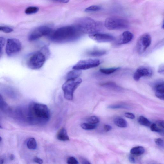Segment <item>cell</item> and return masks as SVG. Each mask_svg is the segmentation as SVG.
<instances>
[{"label": "cell", "instance_id": "d4e9b609", "mask_svg": "<svg viewBox=\"0 0 164 164\" xmlns=\"http://www.w3.org/2000/svg\"><path fill=\"white\" fill-rule=\"evenodd\" d=\"M101 7L98 5H93L86 8L85 12H92L98 11L101 10Z\"/></svg>", "mask_w": 164, "mask_h": 164}, {"label": "cell", "instance_id": "8992f818", "mask_svg": "<svg viewBox=\"0 0 164 164\" xmlns=\"http://www.w3.org/2000/svg\"><path fill=\"white\" fill-rule=\"evenodd\" d=\"M46 60L45 54L41 51H37L29 58L27 61V66L32 70H38L44 65Z\"/></svg>", "mask_w": 164, "mask_h": 164}, {"label": "cell", "instance_id": "44dd1931", "mask_svg": "<svg viewBox=\"0 0 164 164\" xmlns=\"http://www.w3.org/2000/svg\"><path fill=\"white\" fill-rule=\"evenodd\" d=\"M138 122L142 125L149 126L151 125V122L149 120L143 116H140L138 118Z\"/></svg>", "mask_w": 164, "mask_h": 164}, {"label": "cell", "instance_id": "f6af8a7d", "mask_svg": "<svg viewBox=\"0 0 164 164\" xmlns=\"http://www.w3.org/2000/svg\"><path fill=\"white\" fill-rule=\"evenodd\" d=\"M2 140V138L1 137H0V142H1Z\"/></svg>", "mask_w": 164, "mask_h": 164}, {"label": "cell", "instance_id": "ab89813d", "mask_svg": "<svg viewBox=\"0 0 164 164\" xmlns=\"http://www.w3.org/2000/svg\"><path fill=\"white\" fill-rule=\"evenodd\" d=\"M52 1L63 3H69V0H52Z\"/></svg>", "mask_w": 164, "mask_h": 164}, {"label": "cell", "instance_id": "e575fe53", "mask_svg": "<svg viewBox=\"0 0 164 164\" xmlns=\"http://www.w3.org/2000/svg\"><path fill=\"white\" fill-rule=\"evenodd\" d=\"M125 115L126 117L131 119H134L135 117L134 114L129 112L125 113Z\"/></svg>", "mask_w": 164, "mask_h": 164}, {"label": "cell", "instance_id": "8d00e7d4", "mask_svg": "<svg viewBox=\"0 0 164 164\" xmlns=\"http://www.w3.org/2000/svg\"><path fill=\"white\" fill-rule=\"evenodd\" d=\"M34 161L39 164H42L43 162V160L38 157H35L33 159Z\"/></svg>", "mask_w": 164, "mask_h": 164}, {"label": "cell", "instance_id": "b9f144b4", "mask_svg": "<svg viewBox=\"0 0 164 164\" xmlns=\"http://www.w3.org/2000/svg\"><path fill=\"white\" fill-rule=\"evenodd\" d=\"M82 161L83 164H90L88 160L86 159H82Z\"/></svg>", "mask_w": 164, "mask_h": 164}, {"label": "cell", "instance_id": "8fae6325", "mask_svg": "<svg viewBox=\"0 0 164 164\" xmlns=\"http://www.w3.org/2000/svg\"><path fill=\"white\" fill-rule=\"evenodd\" d=\"M89 38L98 42H112L114 39V37L108 34L95 33L90 34Z\"/></svg>", "mask_w": 164, "mask_h": 164}, {"label": "cell", "instance_id": "ba28073f", "mask_svg": "<svg viewBox=\"0 0 164 164\" xmlns=\"http://www.w3.org/2000/svg\"><path fill=\"white\" fill-rule=\"evenodd\" d=\"M101 63L97 59L81 60L79 61L73 67V69L80 70H86L98 66Z\"/></svg>", "mask_w": 164, "mask_h": 164}, {"label": "cell", "instance_id": "603a6c76", "mask_svg": "<svg viewBox=\"0 0 164 164\" xmlns=\"http://www.w3.org/2000/svg\"><path fill=\"white\" fill-rule=\"evenodd\" d=\"M82 128L86 130H91L96 128V125H93L88 123H84L82 124Z\"/></svg>", "mask_w": 164, "mask_h": 164}, {"label": "cell", "instance_id": "6da1fadb", "mask_svg": "<svg viewBox=\"0 0 164 164\" xmlns=\"http://www.w3.org/2000/svg\"><path fill=\"white\" fill-rule=\"evenodd\" d=\"M82 33L76 25L67 26L52 31L48 36L52 42L64 43L75 41L81 36Z\"/></svg>", "mask_w": 164, "mask_h": 164}, {"label": "cell", "instance_id": "d6a6232c", "mask_svg": "<svg viewBox=\"0 0 164 164\" xmlns=\"http://www.w3.org/2000/svg\"><path fill=\"white\" fill-rule=\"evenodd\" d=\"M67 163L69 164H78L79 163L77 160L73 157L69 158L67 160Z\"/></svg>", "mask_w": 164, "mask_h": 164}, {"label": "cell", "instance_id": "83f0119b", "mask_svg": "<svg viewBox=\"0 0 164 164\" xmlns=\"http://www.w3.org/2000/svg\"><path fill=\"white\" fill-rule=\"evenodd\" d=\"M150 129L151 131L163 134L164 129H161L158 126L156 123H153L150 126Z\"/></svg>", "mask_w": 164, "mask_h": 164}, {"label": "cell", "instance_id": "2e32d148", "mask_svg": "<svg viewBox=\"0 0 164 164\" xmlns=\"http://www.w3.org/2000/svg\"><path fill=\"white\" fill-rule=\"evenodd\" d=\"M73 69L67 73L66 77V80L78 78L81 75V70Z\"/></svg>", "mask_w": 164, "mask_h": 164}, {"label": "cell", "instance_id": "74e56055", "mask_svg": "<svg viewBox=\"0 0 164 164\" xmlns=\"http://www.w3.org/2000/svg\"><path fill=\"white\" fill-rule=\"evenodd\" d=\"M104 128L105 131L108 132L110 131L112 129V127L109 125H104Z\"/></svg>", "mask_w": 164, "mask_h": 164}, {"label": "cell", "instance_id": "ee69618b", "mask_svg": "<svg viewBox=\"0 0 164 164\" xmlns=\"http://www.w3.org/2000/svg\"><path fill=\"white\" fill-rule=\"evenodd\" d=\"M4 162V160L3 159H2L0 160V163L3 164Z\"/></svg>", "mask_w": 164, "mask_h": 164}, {"label": "cell", "instance_id": "f35d334b", "mask_svg": "<svg viewBox=\"0 0 164 164\" xmlns=\"http://www.w3.org/2000/svg\"><path fill=\"white\" fill-rule=\"evenodd\" d=\"M158 72L161 75H164V65L162 64L159 68Z\"/></svg>", "mask_w": 164, "mask_h": 164}, {"label": "cell", "instance_id": "52a82bcc", "mask_svg": "<svg viewBox=\"0 0 164 164\" xmlns=\"http://www.w3.org/2000/svg\"><path fill=\"white\" fill-rule=\"evenodd\" d=\"M22 46L19 40L15 38L9 39L7 40L6 48V52L9 57L13 56L19 52Z\"/></svg>", "mask_w": 164, "mask_h": 164}, {"label": "cell", "instance_id": "4dcf8cb0", "mask_svg": "<svg viewBox=\"0 0 164 164\" xmlns=\"http://www.w3.org/2000/svg\"><path fill=\"white\" fill-rule=\"evenodd\" d=\"M108 108H110V109H118V108H128L124 105L117 104L110 105L108 107Z\"/></svg>", "mask_w": 164, "mask_h": 164}, {"label": "cell", "instance_id": "5b68a950", "mask_svg": "<svg viewBox=\"0 0 164 164\" xmlns=\"http://www.w3.org/2000/svg\"><path fill=\"white\" fill-rule=\"evenodd\" d=\"M104 25L108 30H119L126 28L128 26L129 23L127 20L123 17L112 16L107 18Z\"/></svg>", "mask_w": 164, "mask_h": 164}, {"label": "cell", "instance_id": "ffe728a7", "mask_svg": "<svg viewBox=\"0 0 164 164\" xmlns=\"http://www.w3.org/2000/svg\"><path fill=\"white\" fill-rule=\"evenodd\" d=\"M27 146L29 149L35 150L37 147V144L35 138H32L29 139L27 143Z\"/></svg>", "mask_w": 164, "mask_h": 164}, {"label": "cell", "instance_id": "3957f363", "mask_svg": "<svg viewBox=\"0 0 164 164\" xmlns=\"http://www.w3.org/2000/svg\"><path fill=\"white\" fill-rule=\"evenodd\" d=\"M76 25L82 33L89 35L98 33L102 28L101 24L89 17L81 18Z\"/></svg>", "mask_w": 164, "mask_h": 164}, {"label": "cell", "instance_id": "30bf717a", "mask_svg": "<svg viewBox=\"0 0 164 164\" xmlns=\"http://www.w3.org/2000/svg\"><path fill=\"white\" fill-rule=\"evenodd\" d=\"M151 43V38L149 34L145 33L139 38L137 43V49L139 54H141L147 50Z\"/></svg>", "mask_w": 164, "mask_h": 164}, {"label": "cell", "instance_id": "5bb4252c", "mask_svg": "<svg viewBox=\"0 0 164 164\" xmlns=\"http://www.w3.org/2000/svg\"><path fill=\"white\" fill-rule=\"evenodd\" d=\"M133 38L132 33L128 31L125 32L120 37L117 43L119 44H124L130 42Z\"/></svg>", "mask_w": 164, "mask_h": 164}, {"label": "cell", "instance_id": "836d02e7", "mask_svg": "<svg viewBox=\"0 0 164 164\" xmlns=\"http://www.w3.org/2000/svg\"><path fill=\"white\" fill-rule=\"evenodd\" d=\"M5 43V39L2 37H0V56L2 54V48L4 47Z\"/></svg>", "mask_w": 164, "mask_h": 164}, {"label": "cell", "instance_id": "484cf974", "mask_svg": "<svg viewBox=\"0 0 164 164\" xmlns=\"http://www.w3.org/2000/svg\"><path fill=\"white\" fill-rule=\"evenodd\" d=\"M39 8L35 7H30L27 8L25 10L27 14H32L37 13L39 10Z\"/></svg>", "mask_w": 164, "mask_h": 164}, {"label": "cell", "instance_id": "ac0fdd59", "mask_svg": "<svg viewBox=\"0 0 164 164\" xmlns=\"http://www.w3.org/2000/svg\"><path fill=\"white\" fill-rule=\"evenodd\" d=\"M106 51L105 50L94 49V50L88 52V54L91 56L98 57L102 56V55L106 54Z\"/></svg>", "mask_w": 164, "mask_h": 164}, {"label": "cell", "instance_id": "4fadbf2b", "mask_svg": "<svg viewBox=\"0 0 164 164\" xmlns=\"http://www.w3.org/2000/svg\"><path fill=\"white\" fill-rule=\"evenodd\" d=\"M156 96L161 100L164 99V85L163 80H159L154 84Z\"/></svg>", "mask_w": 164, "mask_h": 164}, {"label": "cell", "instance_id": "7bdbcfd3", "mask_svg": "<svg viewBox=\"0 0 164 164\" xmlns=\"http://www.w3.org/2000/svg\"><path fill=\"white\" fill-rule=\"evenodd\" d=\"M10 159L11 160H13L15 158V156L13 154H11L10 156Z\"/></svg>", "mask_w": 164, "mask_h": 164}, {"label": "cell", "instance_id": "7c38bea8", "mask_svg": "<svg viewBox=\"0 0 164 164\" xmlns=\"http://www.w3.org/2000/svg\"><path fill=\"white\" fill-rule=\"evenodd\" d=\"M152 70L150 68L145 66H141L138 68L135 73L134 78L136 81H138L142 77H150L152 76Z\"/></svg>", "mask_w": 164, "mask_h": 164}, {"label": "cell", "instance_id": "277c9868", "mask_svg": "<svg viewBox=\"0 0 164 164\" xmlns=\"http://www.w3.org/2000/svg\"><path fill=\"white\" fill-rule=\"evenodd\" d=\"M82 81V79L80 77L66 80L62 86L64 97L66 100H73L74 92L81 84Z\"/></svg>", "mask_w": 164, "mask_h": 164}, {"label": "cell", "instance_id": "f546056e", "mask_svg": "<svg viewBox=\"0 0 164 164\" xmlns=\"http://www.w3.org/2000/svg\"><path fill=\"white\" fill-rule=\"evenodd\" d=\"M0 31L8 33L13 32V29L8 27L0 26Z\"/></svg>", "mask_w": 164, "mask_h": 164}, {"label": "cell", "instance_id": "9c48e42d", "mask_svg": "<svg viewBox=\"0 0 164 164\" xmlns=\"http://www.w3.org/2000/svg\"><path fill=\"white\" fill-rule=\"evenodd\" d=\"M52 29L47 26L39 27L34 30L28 36L29 41H36L43 36H48L52 32Z\"/></svg>", "mask_w": 164, "mask_h": 164}, {"label": "cell", "instance_id": "cb8c5ba5", "mask_svg": "<svg viewBox=\"0 0 164 164\" xmlns=\"http://www.w3.org/2000/svg\"><path fill=\"white\" fill-rule=\"evenodd\" d=\"M101 85L104 87L110 88L115 90H119L120 88L116 83L113 82H107L102 84Z\"/></svg>", "mask_w": 164, "mask_h": 164}, {"label": "cell", "instance_id": "d590c367", "mask_svg": "<svg viewBox=\"0 0 164 164\" xmlns=\"http://www.w3.org/2000/svg\"><path fill=\"white\" fill-rule=\"evenodd\" d=\"M156 124L160 128L164 129V121L163 120H158L156 122Z\"/></svg>", "mask_w": 164, "mask_h": 164}, {"label": "cell", "instance_id": "7402d4cb", "mask_svg": "<svg viewBox=\"0 0 164 164\" xmlns=\"http://www.w3.org/2000/svg\"><path fill=\"white\" fill-rule=\"evenodd\" d=\"M120 69L119 67H114L109 68V69H100V72L106 75H110L116 72Z\"/></svg>", "mask_w": 164, "mask_h": 164}, {"label": "cell", "instance_id": "9a60e30c", "mask_svg": "<svg viewBox=\"0 0 164 164\" xmlns=\"http://www.w3.org/2000/svg\"><path fill=\"white\" fill-rule=\"evenodd\" d=\"M57 138L59 140L62 141H66L70 140L66 130L64 128L61 129L58 132Z\"/></svg>", "mask_w": 164, "mask_h": 164}, {"label": "cell", "instance_id": "f1b7e54d", "mask_svg": "<svg viewBox=\"0 0 164 164\" xmlns=\"http://www.w3.org/2000/svg\"><path fill=\"white\" fill-rule=\"evenodd\" d=\"M7 104L4 101L0 93V108L4 110L7 108Z\"/></svg>", "mask_w": 164, "mask_h": 164}, {"label": "cell", "instance_id": "d6986e66", "mask_svg": "<svg viewBox=\"0 0 164 164\" xmlns=\"http://www.w3.org/2000/svg\"><path fill=\"white\" fill-rule=\"evenodd\" d=\"M145 151L143 147L142 146H138L132 148L130 151V153L134 155L140 156L144 154Z\"/></svg>", "mask_w": 164, "mask_h": 164}, {"label": "cell", "instance_id": "4316f807", "mask_svg": "<svg viewBox=\"0 0 164 164\" xmlns=\"http://www.w3.org/2000/svg\"><path fill=\"white\" fill-rule=\"evenodd\" d=\"M87 123L93 125H96L100 122V120L97 117L93 116L89 117L86 120Z\"/></svg>", "mask_w": 164, "mask_h": 164}, {"label": "cell", "instance_id": "e0dca14e", "mask_svg": "<svg viewBox=\"0 0 164 164\" xmlns=\"http://www.w3.org/2000/svg\"><path fill=\"white\" fill-rule=\"evenodd\" d=\"M114 122L115 124L120 128H125L127 127L128 125L127 122L126 120L122 117L116 118L114 119Z\"/></svg>", "mask_w": 164, "mask_h": 164}, {"label": "cell", "instance_id": "60d3db41", "mask_svg": "<svg viewBox=\"0 0 164 164\" xmlns=\"http://www.w3.org/2000/svg\"><path fill=\"white\" fill-rule=\"evenodd\" d=\"M129 161L132 163H135L136 162L135 160L134 156L130 155L129 157Z\"/></svg>", "mask_w": 164, "mask_h": 164}, {"label": "cell", "instance_id": "7a4b0ae2", "mask_svg": "<svg viewBox=\"0 0 164 164\" xmlns=\"http://www.w3.org/2000/svg\"><path fill=\"white\" fill-rule=\"evenodd\" d=\"M50 118V111L46 105L35 103L30 104L28 119L30 123L35 125L44 124Z\"/></svg>", "mask_w": 164, "mask_h": 164}, {"label": "cell", "instance_id": "bcb514c9", "mask_svg": "<svg viewBox=\"0 0 164 164\" xmlns=\"http://www.w3.org/2000/svg\"><path fill=\"white\" fill-rule=\"evenodd\" d=\"M2 127L1 125H0V129H2Z\"/></svg>", "mask_w": 164, "mask_h": 164}, {"label": "cell", "instance_id": "1f68e13d", "mask_svg": "<svg viewBox=\"0 0 164 164\" xmlns=\"http://www.w3.org/2000/svg\"><path fill=\"white\" fill-rule=\"evenodd\" d=\"M154 141L158 146L161 147L163 148L164 142L162 139L161 138H156L155 139Z\"/></svg>", "mask_w": 164, "mask_h": 164}]
</instances>
